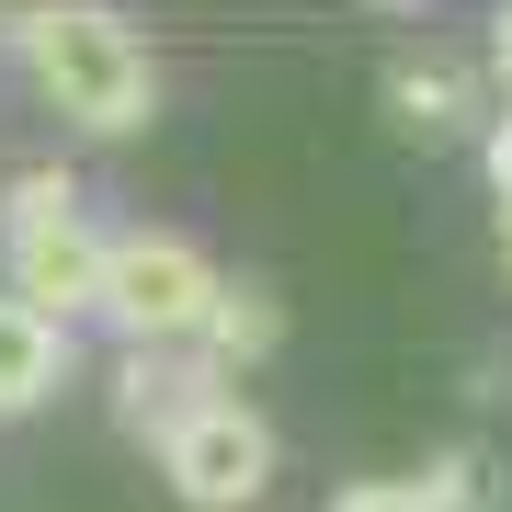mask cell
Masks as SVG:
<instances>
[{
  "label": "cell",
  "mask_w": 512,
  "mask_h": 512,
  "mask_svg": "<svg viewBox=\"0 0 512 512\" xmlns=\"http://www.w3.org/2000/svg\"><path fill=\"white\" fill-rule=\"evenodd\" d=\"M205 399H228L205 353H137V365L114 376V410H126V421H137L148 444H160V433H183V421H194Z\"/></svg>",
  "instance_id": "5"
},
{
  "label": "cell",
  "mask_w": 512,
  "mask_h": 512,
  "mask_svg": "<svg viewBox=\"0 0 512 512\" xmlns=\"http://www.w3.org/2000/svg\"><path fill=\"white\" fill-rule=\"evenodd\" d=\"M23 69H35V92L69 114L80 137H137L148 114H160V57H148L114 12H23Z\"/></svg>",
  "instance_id": "1"
},
{
  "label": "cell",
  "mask_w": 512,
  "mask_h": 512,
  "mask_svg": "<svg viewBox=\"0 0 512 512\" xmlns=\"http://www.w3.org/2000/svg\"><path fill=\"white\" fill-rule=\"evenodd\" d=\"M46 217H80V183H69V171H12L0 228H46Z\"/></svg>",
  "instance_id": "9"
},
{
  "label": "cell",
  "mask_w": 512,
  "mask_h": 512,
  "mask_svg": "<svg viewBox=\"0 0 512 512\" xmlns=\"http://www.w3.org/2000/svg\"><path fill=\"white\" fill-rule=\"evenodd\" d=\"M0 251H12V296H23L35 319H57V330H69L80 308H103V251H114V239H103L92 217L0 228Z\"/></svg>",
  "instance_id": "4"
},
{
  "label": "cell",
  "mask_w": 512,
  "mask_h": 512,
  "mask_svg": "<svg viewBox=\"0 0 512 512\" xmlns=\"http://www.w3.org/2000/svg\"><path fill=\"white\" fill-rule=\"evenodd\" d=\"M57 387H69V330L35 319L12 285H0V421H12V410H46Z\"/></svg>",
  "instance_id": "6"
},
{
  "label": "cell",
  "mask_w": 512,
  "mask_h": 512,
  "mask_svg": "<svg viewBox=\"0 0 512 512\" xmlns=\"http://www.w3.org/2000/svg\"><path fill=\"white\" fill-rule=\"evenodd\" d=\"M490 69H501V92H512V12L490 23Z\"/></svg>",
  "instance_id": "11"
},
{
  "label": "cell",
  "mask_w": 512,
  "mask_h": 512,
  "mask_svg": "<svg viewBox=\"0 0 512 512\" xmlns=\"http://www.w3.org/2000/svg\"><path fill=\"white\" fill-rule=\"evenodd\" d=\"M387 114L410 137H467V69L456 57H399L387 69Z\"/></svg>",
  "instance_id": "7"
},
{
  "label": "cell",
  "mask_w": 512,
  "mask_h": 512,
  "mask_svg": "<svg viewBox=\"0 0 512 512\" xmlns=\"http://www.w3.org/2000/svg\"><path fill=\"white\" fill-rule=\"evenodd\" d=\"M160 467H171V490H183L194 512H239V501H262V478H274V421H262L251 399H205L183 433H160Z\"/></svg>",
  "instance_id": "3"
},
{
  "label": "cell",
  "mask_w": 512,
  "mask_h": 512,
  "mask_svg": "<svg viewBox=\"0 0 512 512\" xmlns=\"http://www.w3.org/2000/svg\"><path fill=\"white\" fill-rule=\"evenodd\" d=\"M490 183H501V205H512V126L490 137Z\"/></svg>",
  "instance_id": "12"
},
{
  "label": "cell",
  "mask_w": 512,
  "mask_h": 512,
  "mask_svg": "<svg viewBox=\"0 0 512 512\" xmlns=\"http://www.w3.org/2000/svg\"><path fill=\"white\" fill-rule=\"evenodd\" d=\"M274 342H285V319H274V296H262V285H228V296H217V319H205V342H194V353H205V365L228 376V365H262V353H274Z\"/></svg>",
  "instance_id": "8"
},
{
  "label": "cell",
  "mask_w": 512,
  "mask_h": 512,
  "mask_svg": "<svg viewBox=\"0 0 512 512\" xmlns=\"http://www.w3.org/2000/svg\"><path fill=\"white\" fill-rule=\"evenodd\" d=\"M217 296H228V274L194 251V239L137 228V239H114V251H103V319L126 330L137 353H194L205 319H217Z\"/></svg>",
  "instance_id": "2"
},
{
  "label": "cell",
  "mask_w": 512,
  "mask_h": 512,
  "mask_svg": "<svg viewBox=\"0 0 512 512\" xmlns=\"http://www.w3.org/2000/svg\"><path fill=\"white\" fill-rule=\"evenodd\" d=\"M330 512H444V501L421 490V478H353V490L330 501Z\"/></svg>",
  "instance_id": "10"
}]
</instances>
